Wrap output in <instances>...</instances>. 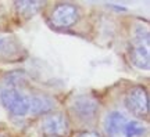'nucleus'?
<instances>
[{
	"label": "nucleus",
	"mask_w": 150,
	"mask_h": 137,
	"mask_svg": "<svg viewBox=\"0 0 150 137\" xmlns=\"http://www.w3.org/2000/svg\"><path fill=\"white\" fill-rule=\"evenodd\" d=\"M0 101L16 116H25L29 112V100L16 89H4L0 93Z\"/></svg>",
	"instance_id": "1"
},
{
	"label": "nucleus",
	"mask_w": 150,
	"mask_h": 137,
	"mask_svg": "<svg viewBox=\"0 0 150 137\" xmlns=\"http://www.w3.org/2000/svg\"><path fill=\"white\" fill-rule=\"evenodd\" d=\"M125 105L132 114L138 116H145L149 112V94L145 87L136 86L129 90L125 98Z\"/></svg>",
	"instance_id": "2"
},
{
	"label": "nucleus",
	"mask_w": 150,
	"mask_h": 137,
	"mask_svg": "<svg viewBox=\"0 0 150 137\" xmlns=\"http://www.w3.org/2000/svg\"><path fill=\"white\" fill-rule=\"evenodd\" d=\"M50 20L57 28H68L78 21V10L70 3H61L53 10Z\"/></svg>",
	"instance_id": "3"
},
{
	"label": "nucleus",
	"mask_w": 150,
	"mask_h": 137,
	"mask_svg": "<svg viewBox=\"0 0 150 137\" xmlns=\"http://www.w3.org/2000/svg\"><path fill=\"white\" fill-rule=\"evenodd\" d=\"M99 105L96 100H93L92 97L88 96H81L78 98H75L72 103V112L75 116H78L82 121H91L93 119L97 114Z\"/></svg>",
	"instance_id": "4"
},
{
	"label": "nucleus",
	"mask_w": 150,
	"mask_h": 137,
	"mask_svg": "<svg viewBox=\"0 0 150 137\" xmlns=\"http://www.w3.org/2000/svg\"><path fill=\"white\" fill-rule=\"evenodd\" d=\"M42 130L47 136H65L68 133V122L63 114L56 112L45 118Z\"/></svg>",
	"instance_id": "5"
},
{
	"label": "nucleus",
	"mask_w": 150,
	"mask_h": 137,
	"mask_svg": "<svg viewBox=\"0 0 150 137\" xmlns=\"http://www.w3.org/2000/svg\"><path fill=\"white\" fill-rule=\"evenodd\" d=\"M129 58H131V61L135 67H138L140 69H149L150 56L146 46L138 42L132 43L131 47H129Z\"/></svg>",
	"instance_id": "6"
},
{
	"label": "nucleus",
	"mask_w": 150,
	"mask_h": 137,
	"mask_svg": "<svg viewBox=\"0 0 150 137\" xmlns=\"http://www.w3.org/2000/svg\"><path fill=\"white\" fill-rule=\"evenodd\" d=\"M127 125V119L120 112H110L104 123V129L110 137H117L121 133H124V127Z\"/></svg>",
	"instance_id": "7"
},
{
	"label": "nucleus",
	"mask_w": 150,
	"mask_h": 137,
	"mask_svg": "<svg viewBox=\"0 0 150 137\" xmlns=\"http://www.w3.org/2000/svg\"><path fill=\"white\" fill-rule=\"evenodd\" d=\"M52 108H53V103L49 100V98L33 97L32 100H29V112H32L35 115L47 112V111H50Z\"/></svg>",
	"instance_id": "8"
},
{
	"label": "nucleus",
	"mask_w": 150,
	"mask_h": 137,
	"mask_svg": "<svg viewBox=\"0 0 150 137\" xmlns=\"http://www.w3.org/2000/svg\"><path fill=\"white\" fill-rule=\"evenodd\" d=\"M43 4H45L43 1H16L17 10L24 17L35 15Z\"/></svg>",
	"instance_id": "9"
},
{
	"label": "nucleus",
	"mask_w": 150,
	"mask_h": 137,
	"mask_svg": "<svg viewBox=\"0 0 150 137\" xmlns=\"http://www.w3.org/2000/svg\"><path fill=\"white\" fill-rule=\"evenodd\" d=\"M17 53L16 43H13L10 39H0V57L8 58Z\"/></svg>",
	"instance_id": "10"
},
{
	"label": "nucleus",
	"mask_w": 150,
	"mask_h": 137,
	"mask_svg": "<svg viewBox=\"0 0 150 137\" xmlns=\"http://www.w3.org/2000/svg\"><path fill=\"white\" fill-rule=\"evenodd\" d=\"M125 137H139L145 133V127L139 125L138 122H127V125L124 127Z\"/></svg>",
	"instance_id": "11"
},
{
	"label": "nucleus",
	"mask_w": 150,
	"mask_h": 137,
	"mask_svg": "<svg viewBox=\"0 0 150 137\" xmlns=\"http://www.w3.org/2000/svg\"><path fill=\"white\" fill-rule=\"evenodd\" d=\"M136 42L143 44V46H149V42H150V37H149V32L147 29H145L143 27H138L136 29Z\"/></svg>",
	"instance_id": "12"
},
{
	"label": "nucleus",
	"mask_w": 150,
	"mask_h": 137,
	"mask_svg": "<svg viewBox=\"0 0 150 137\" xmlns=\"http://www.w3.org/2000/svg\"><path fill=\"white\" fill-rule=\"evenodd\" d=\"M76 137H100V134H99V133H95V132H82Z\"/></svg>",
	"instance_id": "13"
},
{
	"label": "nucleus",
	"mask_w": 150,
	"mask_h": 137,
	"mask_svg": "<svg viewBox=\"0 0 150 137\" xmlns=\"http://www.w3.org/2000/svg\"><path fill=\"white\" fill-rule=\"evenodd\" d=\"M0 137H6L4 134H3V133H0Z\"/></svg>",
	"instance_id": "14"
}]
</instances>
